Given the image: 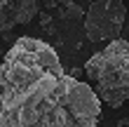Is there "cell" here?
I'll return each instance as SVG.
<instances>
[{
  "mask_svg": "<svg viewBox=\"0 0 129 127\" xmlns=\"http://www.w3.org/2000/svg\"><path fill=\"white\" fill-rule=\"evenodd\" d=\"M85 75L94 85L96 96L108 106L117 108L129 101V42L110 40L85 64Z\"/></svg>",
  "mask_w": 129,
  "mask_h": 127,
  "instance_id": "obj_2",
  "label": "cell"
},
{
  "mask_svg": "<svg viewBox=\"0 0 129 127\" xmlns=\"http://www.w3.org/2000/svg\"><path fill=\"white\" fill-rule=\"evenodd\" d=\"M14 26H19V24H17V17H14L10 0H7V3L0 5V33H10Z\"/></svg>",
  "mask_w": 129,
  "mask_h": 127,
  "instance_id": "obj_5",
  "label": "cell"
},
{
  "mask_svg": "<svg viewBox=\"0 0 129 127\" xmlns=\"http://www.w3.org/2000/svg\"><path fill=\"white\" fill-rule=\"evenodd\" d=\"M124 3H129V0H124Z\"/></svg>",
  "mask_w": 129,
  "mask_h": 127,
  "instance_id": "obj_7",
  "label": "cell"
},
{
  "mask_svg": "<svg viewBox=\"0 0 129 127\" xmlns=\"http://www.w3.org/2000/svg\"><path fill=\"white\" fill-rule=\"evenodd\" d=\"M124 19V0H96L85 12V33L92 42H110L120 35Z\"/></svg>",
  "mask_w": 129,
  "mask_h": 127,
  "instance_id": "obj_3",
  "label": "cell"
},
{
  "mask_svg": "<svg viewBox=\"0 0 129 127\" xmlns=\"http://www.w3.org/2000/svg\"><path fill=\"white\" fill-rule=\"evenodd\" d=\"M3 3H7V0H0V5H3Z\"/></svg>",
  "mask_w": 129,
  "mask_h": 127,
  "instance_id": "obj_6",
  "label": "cell"
},
{
  "mask_svg": "<svg viewBox=\"0 0 129 127\" xmlns=\"http://www.w3.org/2000/svg\"><path fill=\"white\" fill-rule=\"evenodd\" d=\"M101 99L63 71L54 47L19 38L0 61V127H96Z\"/></svg>",
  "mask_w": 129,
  "mask_h": 127,
  "instance_id": "obj_1",
  "label": "cell"
},
{
  "mask_svg": "<svg viewBox=\"0 0 129 127\" xmlns=\"http://www.w3.org/2000/svg\"><path fill=\"white\" fill-rule=\"evenodd\" d=\"M14 17H17V24H31L35 19V14L40 12L38 7V0H10Z\"/></svg>",
  "mask_w": 129,
  "mask_h": 127,
  "instance_id": "obj_4",
  "label": "cell"
}]
</instances>
